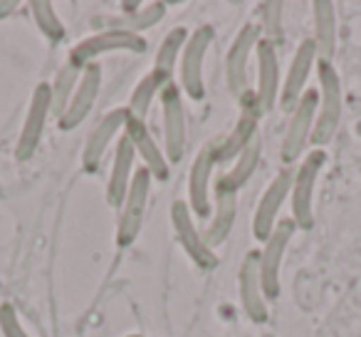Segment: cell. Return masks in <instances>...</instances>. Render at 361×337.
<instances>
[{
	"mask_svg": "<svg viewBox=\"0 0 361 337\" xmlns=\"http://www.w3.org/2000/svg\"><path fill=\"white\" fill-rule=\"evenodd\" d=\"M171 226H173L176 241L186 251V256L196 263L201 271H213L218 266V256L211 246L206 243L203 231H198L193 211L188 208L186 201L171 203Z\"/></svg>",
	"mask_w": 361,
	"mask_h": 337,
	"instance_id": "cell-8",
	"label": "cell"
},
{
	"mask_svg": "<svg viewBox=\"0 0 361 337\" xmlns=\"http://www.w3.org/2000/svg\"><path fill=\"white\" fill-rule=\"evenodd\" d=\"M314 65H317V47H314V42H312V37H307V40H302L300 45H297L290 67H287L285 82H282V90H280L282 112L290 114V112L300 105V100L307 92V80H310Z\"/></svg>",
	"mask_w": 361,
	"mask_h": 337,
	"instance_id": "cell-15",
	"label": "cell"
},
{
	"mask_svg": "<svg viewBox=\"0 0 361 337\" xmlns=\"http://www.w3.org/2000/svg\"><path fill=\"white\" fill-rule=\"evenodd\" d=\"M221 144L223 139L216 136L208 144L201 146V151L196 154L188 172V208L193 211V216H211V174L218 166V156H221Z\"/></svg>",
	"mask_w": 361,
	"mask_h": 337,
	"instance_id": "cell-9",
	"label": "cell"
},
{
	"mask_svg": "<svg viewBox=\"0 0 361 337\" xmlns=\"http://www.w3.org/2000/svg\"><path fill=\"white\" fill-rule=\"evenodd\" d=\"M144 50H146V40L141 35H136V32L97 30L90 37L77 42L70 50V55H67V60H72L80 67H87L99 55H106V52H144Z\"/></svg>",
	"mask_w": 361,
	"mask_h": 337,
	"instance_id": "cell-10",
	"label": "cell"
},
{
	"mask_svg": "<svg viewBox=\"0 0 361 337\" xmlns=\"http://www.w3.org/2000/svg\"><path fill=\"white\" fill-rule=\"evenodd\" d=\"M238 292L245 315L255 325L267 322V297L262 290V276H260V251H247V256L240 263L238 273Z\"/></svg>",
	"mask_w": 361,
	"mask_h": 337,
	"instance_id": "cell-17",
	"label": "cell"
},
{
	"mask_svg": "<svg viewBox=\"0 0 361 337\" xmlns=\"http://www.w3.org/2000/svg\"><path fill=\"white\" fill-rule=\"evenodd\" d=\"M161 124H164V154L169 164H178L186 151V107L176 82L161 90Z\"/></svg>",
	"mask_w": 361,
	"mask_h": 337,
	"instance_id": "cell-7",
	"label": "cell"
},
{
	"mask_svg": "<svg viewBox=\"0 0 361 337\" xmlns=\"http://www.w3.org/2000/svg\"><path fill=\"white\" fill-rule=\"evenodd\" d=\"M324 164H326V151L312 149L302 159V164L295 169V174H292V189H290L292 223L300 231H310L314 226V189Z\"/></svg>",
	"mask_w": 361,
	"mask_h": 337,
	"instance_id": "cell-2",
	"label": "cell"
},
{
	"mask_svg": "<svg viewBox=\"0 0 361 337\" xmlns=\"http://www.w3.org/2000/svg\"><path fill=\"white\" fill-rule=\"evenodd\" d=\"M166 85H161V80L154 75V72H149V75H144L139 82H136L134 92H131L129 97V105H126V110H129L131 117H136V119H144L146 114H149L151 110V102L156 100V95H161V90H164Z\"/></svg>",
	"mask_w": 361,
	"mask_h": 337,
	"instance_id": "cell-27",
	"label": "cell"
},
{
	"mask_svg": "<svg viewBox=\"0 0 361 337\" xmlns=\"http://www.w3.org/2000/svg\"><path fill=\"white\" fill-rule=\"evenodd\" d=\"M216 30L213 25H201L191 30L186 40V47L180 52V87L191 100H203L206 97V80H203V67H206V55L213 45Z\"/></svg>",
	"mask_w": 361,
	"mask_h": 337,
	"instance_id": "cell-3",
	"label": "cell"
},
{
	"mask_svg": "<svg viewBox=\"0 0 361 337\" xmlns=\"http://www.w3.org/2000/svg\"><path fill=\"white\" fill-rule=\"evenodd\" d=\"M18 6H20V3H16V0H8V3H0V18H8L13 11H18Z\"/></svg>",
	"mask_w": 361,
	"mask_h": 337,
	"instance_id": "cell-31",
	"label": "cell"
},
{
	"mask_svg": "<svg viewBox=\"0 0 361 337\" xmlns=\"http://www.w3.org/2000/svg\"><path fill=\"white\" fill-rule=\"evenodd\" d=\"M32 20H35L37 30L47 37L50 42L65 40V23L60 20V16L55 13V6L50 0H32L30 3Z\"/></svg>",
	"mask_w": 361,
	"mask_h": 337,
	"instance_id": "cell-28",
	"label": "cell"
},
{
	"mask_svg": "<svg viewBox=\"0 0 361 337\" xmlns=\"http://www.w3.org/2000/svg\"><path fill=\"white\" fill-rule=\"evenodd\" d=\"M166 16V3H149V6L136 8L134 13H121V16H97L92 25L99 30H129L141 35L149 28L159 25Z\"/></svg>",
	"mask_w": 361,
	"mask_h": 337,
	"instance_id": "cell-22",
	"label": "cell"
},
{
	"mask_svg": "<svg viewBox=\"0 0 361 337\" xmlns=\"http://www.w3.org/2000/svg\"><path fill=\"white\" fill-rule=\"evenodd\" d=\"M257 13H260L262 40L272 42V45L277 47V42H280V37H282V3L267 0V3L257 6Z\"/></svg>",
	"mask_w": 361,
	"mask_h": 337,
	"instance_id": "cell-29",
	"label": "cell"
},
{
	"mask_svg": "<svg viewBox=\"0 0 361 337\" xmlns=\"http://www.w3.org/2000/svg\"><path fill=\"white\" fill-rule=\"evenodd\" d=\"M151 191V174L141 166L131 179V187L126 191L124 201L119 206V218H116V246L129 248L136 241L141 226H144L146 203H149Z\"/></svg>",
	"mask_w": 361,
	"mask_h": 337,
	"instance_id": "cell-5",
	"label": "cell"
},
{
	"mask_svg": "<svg viewBox=\"0 0 361 337\" xmlns=\"http://www.w3.org/2000/svg\"><path fill=\"white\" fill-rule=\"evenodd\" d=\"M292 174H295L292 166H282L280 172L272 177V182L267 184L265 191H262L260 201H257V208H255V216H252V236H255L257 241H265L272 233V228L277 226L280 208L285 206V201L290 199Z\"/></svg>",
	"mask_w": 361,
	"mask_h": 337,
	"instance_id": "cell-13",
	"label": "cell"
},
{
	"mask_svg": "<svg viewBox=\"0 0 361 337\" xmlns=\"http://www.w3.org/2000/svg\"><path fill=\"white\" fill-rule=\"evenodd\" d=\"M129 337H144V335H129Z\"/></svg>",
	"mask_w": 361,
	"mask_h": 337,
	"instance_id": "cell-32",
	"label": "cell"
},
{
	"mask_svg": "<svg viewBox=\"0 0 361 337\" xmlns=\"http://www.w3.org/2000/svg\"><path fill=\"white\" fill-rule=\"evenodd\" d=\"M0 332H3V337H30V332L23 327L20 315L11 302L0 305Z\"/></svg>",
	"mask_w": 361,
	"mask_h": 337,
	"instance_id": "cell-30",
	"label": "cell"
},
{
	"mask_svg": "<svg viewBox=\"0 0 361 337\" xmlns=\"http://www.w3.org/2000/svg\"><path fill=\"white\" fill-rule=\"evenodd\" d=\"M188 35H191V32L180 25V28H171L164 40H161L159 50H156V57H154V67H151V72L159 77L161 85L173 82L171 77H173L176 65H178V60H180V52L186 47Z\"/></svg>",
	"mask_w": 361,
	"mask_h": 337,
	"instance_id": "cell-24",
	"label": "cell"
},
{
	"mask_svg": "<svg viewBox=\"0 0 361 337\" xmlns=\"http://www.w3.org/2000/svg\"><path fill=\"white\" fill-rule=\"evenodd\" d=\"M124 136L129 139V144L134 146L136 156L141 159L144 169L151 174V179H159V182H166L171 177V169H169V159L166 154L161 151L159 141L154 139V134L149 131L144 119H136V117H129L126 122V129Z\"/></svg>",
	"mask_w": 361,
	"mask_h": 337,
	"instance_id": "cell-18",
	"label": "cell"
},
{
	"mask_svg": "<svg viewBox=\"0 0 361 337\" xmlns=\"http://www.w3.org/2000/svg\"><path fill=\"white\" fill-rule=\"evenodd\" d=\"M134 161H136V151L129 144L124 134L119 136L114 149V159H111V172H109V182H106V203L114 208L121 206L126 191L131 187V179H134Z\"/></svg>",
	"mask_w": 361,
	"mask_h": 337,
	"instance_id": "cell-20",
	"label": "cell"
},
{
	"mask_svg": "<svg viewBox=\"0 0 361 337\" xmlns=\"http://www.w3.org/2000/svg\"><path fill=\"white\" fill-rule=\"evenodd\" d=\"M129 117L131 114L126 107H116V110L106 112V114L94 124V129H92L90 136H87L85 151H82V169H85L87 174H94L102 166L111 141H114L116 136L124 134Z\"/></svg>",
	"mask_w": 361,
	"mask_h": 337,
	"instance_id": "cell-14",
	"label": "cell"
},
{
	"mask_svg": "<svg viewBox=\"0 0 361 337\" xmlns=\"http://www.w3.org/2000/svg\"><path fill=\"white\" fill-rule=\"evenodd\" d=\"M336 8L329 0L312 3V42L317 47V60L331 62L336 50Z\"/></svg>",
	"mask_w": 361,
	"mask_h": 337,
	"instance_id": "cell-23",
	"label": "cell"
},
{
	"mask_svg": "<svg viewBox=\"0 0 361 337\" xmlns=\"http://www.w3.org/2000/svg\"><path fill=\"white\" fill-rule=\"evenodd\" d=\"M297 233V226L292 218H280L277 226L272 228L270 236L262 241L260 251V276H262V290H265L267 300H275L280 295V268L285 261L287 246H290L292 236Z\"/></svg>",
	"mask_w": 361,
	"mask_h": 337,
	"instance_id": "cell-11",
	"label": "cell"
},
{
	"mask_svg": "<svg viewBox=\"0 0 361 337\" xmlns=\"http://www.w3.org/2000/svg\"><path fill=\"white\" fill-rule=\"evenodd\" d=\"M213 191H216V206H213L211 223H208V228L203 231V236H206L208 246L216 248V246H221V243H226V238L231 236V228H233L235 211H238V191L228 189L223 182H216Z\"/></svg>",
	"mask_w": 361,
	"mask_h": 337,
	"instance_id": "cell-21",
	"label": "cell"
},
{
	"mask_svg": "<svg viewBox=\"0 0 361 337\" xmlns=\"http://www.w3.org/2000/svg\"><path fill=\"white\" fill-rule=\"evenodd\" d=\"M99 90H102V67L97 65V62H92V65H87L85 70H82L80 82H77L65 112H62L60 119H57V126H60L62 131L77 129V126L85 122V117L92 112V107H94L97 97H99Z\"/></svg>",
	"mask_w": 361,
	"mask_h": 337,
	"instance_id": "cell-16",
	"label": "cell"
},
{
	"mask_svg": "<svg viewBox=\"0 0 361 337\" xmlns=\"http://www.w3.org/2000/svg\"><path fill=\"white\" fill-rule=\"evenodd\" d=\"M82 70H85V67L67 60L65 65L55 72V80L50 82V97H52V114H55L57 119H60V114L65 112L67 102H70L72 92H75L77 82H80Z\"/></svg>",
	"mask_w": 361,
	"mask_h": 337,
	"instance_id": "cell-26",
	"label": "cell"
},
{
	"mask_svg": "<svg viewBox=\"0 0 361 337\" xmlns=\"http://www.w3.org/2000/svg\"><path fill=\"white\" fill-rule=\"evenodd\" d=\"M52 117V97H50V82H40L32 90L30 105H27V114L23 119L20 134H18L16 144V159L27 161L42 144L47 122Z\"/></svg>",
	"mask_w": 361,
	"mask_h": 337,
	"instance_id": "cell-6",
	"label": "cell"
},
{
	"mask_svg": "<svg viewBox=\"0 0 361 337\" xmlns=\"http://www.w3.org/2000/svg\"><path fill=\"white\" fill-rule=\"evenodd\" d=\"M260 156H262V139H260V134H257L255 139L233 159L231 169L218 177V182H223L228 189H233V191H240V189L250 182L252 174H255L257 164H260Z\"/></svg>",
	"mask_w": 361,
	"mask_h": 337,
	"instance_id": "cell-25",
	"label": "cell"
},
{
	"mask_svg": "<svg viewBox=\"0 0 361 337\" xmlns=\"http://www.w3.org/2000/svg\"><path fill=\"white\" fill-rule=\"evenodd\" d=\"M260 40H262L260 25L247 23V25L240 28L235 40H233L231 47H228L226 82H228V92H231L238 102H240L247 92V60H250V55L255 52V47Z\"/></svg>",
	"mask_w": 361,
	"mask_h": 337,
	"instance_id": "cell-12",
	"label": "cell"
},
{
	"mask_svg": "<svg viewBox=\"0 0 361 337\" xmlns=\"http://www.w3.org/2000/svg\"><path fill=\"white\" fill-rule=\"evenodd\" d=\"M317 72H319V90H317L319 92V107H317L310 144L314 149H324L334 139L341 122V80L331 62L317 60Z\"/></svg>",
	"mask_w": 361,
	"mask_h": 337,
	"instance_id": "cell-1",
	"label": "cell"
},
{
	"mask_svg": "<svg viewBox=\"0 0 361 337\" xmlns=\"http://www.w3.org/2000/svg\"><path fill=\"white\" fill-rule=\"evenodd\" d=\"M255 55H257V87L252 95H255L260 112L265 114L280 100V60H277V47L267 40L257 42Z\"/></svg>",
	"mask_w": 361,
	"mask_h": 337,
	"instance_id": "cell-19",
	"label": "cell"
},
{
	"mask_svg": "<svg viewBox=\"0 0 361 337\" xmlns=\"http://www.w3.org/2000/svg\"><path fill=\"white\" fill-rule=\"evenodd\" d=\"M317 107H319V92L307 90L305 97L300 100V105L290 112L285 139H282V149H280V159L285 166H292L305 154L307 144L312 139V129H314Z\"/></svg>",
	"mask_w": 361,
	"mask_h": 337,
	"instance_id": "cell-4",
	"label": "cell"
}]
</instances>
